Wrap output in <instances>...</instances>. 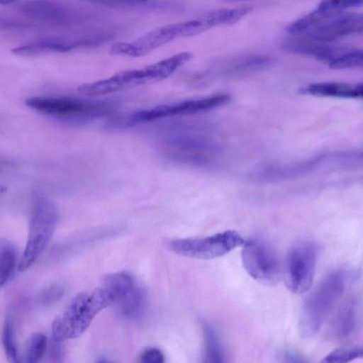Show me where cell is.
<instances>
[{"instance_id":"6da1fadb","label":"cell","mask_w":363,"mask_h":363,"mask_svg":"<svg viewBox=\"0 0 363 363\" xmlns=\"http://www.w3.org/2000/svg\"><path fill=\"white\" fill-rule=\"evenodd\" d=\"M192 57L191 52H180L140 69L121 71L106 79L81 84L77 91L93 97L158 82L169 77Z\"/></svg>"},{"instance_id":"7c38bea8","label":"cell","mask_w":363,"mask_h":363,"mask_svg":"<svg viewBox=\"0 0 363 363\" xmlns=\"http://www.w3.org/2000/svg\"><path fill=\"white\" fill-rule=\"evenodd\" d=\"M108 292L113 303L125 317L135 318L141 315L145 306V294L138 281L127 272L107 275L101 284Z\"/></svg>"},{"instance_id":"30bf717a","label":"cell","mask_w":363,"mask_h":363,"mask_svg":"<svg viewBox=\"0 0 363 363\" xmlns=\"http://www.w3.org/2000/svg\"><path fill=\"white\" fill-rule=\"evenodd\" d=\"M244 242L238 232L228 230L206 237L174 240L169 242V247L184 257L211 259L225 255L241 247Z\"/></svg>"},{"instance_id":"603a6c76","label":"cell","mask_w":363,"mask_h":363,"mask_svg":"<svg viewBox=\"0 0 363 363\" xmlns=\"http://www.w3.org/2000/svg\"><path fill=\"white\" fill-rule=\"evenodd\" d=\"M48 347V339L42 333H35L29 337L24 353V362L37 363L43 357Z\"/></svg>"},{"instance_id":"7a4b0ae2","label":"cell","mask_w":363,"mask_h":363,"mask_svg":"<svg viewBox=\"0 0 363 363\" xmlns=\"http://www.w3.org/2000/svg\"><path fill=\"white\" fill-rule=\"evenodd\" d=\"M348 273L337 269L328 272L305 298L301 308L298 330L308 338L320 329L342 297Z\"/></svg>"},{"instance_id":"ffe728a7","label":"cell","mask_w":363,"mask_h":363,"mask_svg":"<svg viewBox=\"0 0 363 363\" xmlns=\"http://www.w3.org/2000/svg\"><path fill=\"white\" fill-rule=\"evenodd\" d=\"M251 10L249 6L235 9H220L210 11L201 16L208 29L212 27L232 24L244 17Z\"/></svg>"},{"instance_id":"52a82bcc","label":"cell","mask_w":363,"mask_h":363,"mask_svg":"<svg viewBox=\"0 0 363 363\" xmlns=\"http://www.w3.org/2000/svg\"><path fill=\"white\" fill-rule=\"evenodd\" d=\"M206 30L200 17L172 23L156 28L134 41L116 43L111 48L110 53L134 57H142L173 40L193 36Z\"/></svg>"},{"instance_id":"2e32d148","label":"cell","mask_w":363,"mask_h":363,"mask_svg":"<svg viewBox=\"0 0 363 363\" xmlns=\"http://www.w3.org/2000/svg\"><path fill=\"white\" fill-rule=\"evenodd\" d=\"M77 34L67 38H48L31 41L13 48L11 52L21 57H36L52 52H65L81 48Z\"/></svg>"},{"instance_id":"8992f818","label":"cell","mask_w":363,"mask_h":363,"mask_svg":"<svg viewBox=\"0 0 363 363\" xmlns=\"http://www.w3.org/2000/svg\"><path fill=\"white\" fill-rule=\"evenodd\" d=\"M57 217V209L52 201L43 197L35 200L26 247L18 264L19 271H26L41 255L52 237Z\"/></svg>"},{"instance_id":"484cf974","label":"cell","mask_w":363,"mask_h":363,"mask_svg":"<svg viewBox=\"0 0 363 363\" xmlns=\"http://www.w3.org/2000/svg\"><path fill=\"white\" fill-rule=\"evenodd\" d=\"M363 356L362 346L342 347L328 353L323 359L325 363H345L353 361Z\"/></svg>"},{"instance_id":"e0dca14e","label":"cell","mask_w":363,"mask_h":363,"mask_svg":"<svg viewBox=\"0 0 363 363\" xmlns=\"http://www.w3.org/2000/svg\"><path fill=\"white\" fill-rule=\"evenodd\" d=\"M359 314V300L355 296L348 297L342 303L332 320L331 335L337 339L350 336L358 324Z\"/></svg>"},{"instance_id":"d4e9b609","label":"cell","mask_w":363,"mask_h":363,"mask_svg":"<svg viewBox=\"0 0 363 363\" xmlns=\"http://www.w3.org/2000/svg\"><path fill=\"white\" fill-rule=\"evenodd\" d=\"M2 343L8 361L13 363L19 362L13 325L10 316H6L4 321L2 332Z\"/></svg>"},{"instance_id":"44dd1931","label":"cell","mask_w":363,"mask_h":363,"mask_svg":"<svg viewBox=\"0 0 363 363\" xmlns=\"http://www.w3.org/2000/svg\"><path fill=\"white\" fill-rule=\"evenodd\" d=\"M16 249L11 241L0 238V287L12 275L16 266Z\"/></svg>"},{"instance_id":"e575fe53","label":"cell","mask_w":363,"mask_h":363,"mask_svg":"<svg viewBox=\"0 0 363 363\" xmlns=\"http://www.w3.org/2000/svg\"><path fill=\"white\" fill-rule=\"evenodd\" d=\"M231 1H241V0H231Z\"/></svg>"},{"instance_id":"ba28073f","label":"cell","mask_w":363,"mask_h":363,"mask_svg":"<svg viewBox=\"0 0 363 363\" xmlns=\"http://www.w3.org/2000/svg\"><path fill=\"white\" fill-rule=\"evenodd\" d=\"M317 263L315 244L308 239L295 241L288 250L284 277L287 289L294 294L308 291L313 283Z\"/></svg>"},{"instance_id":"3957f363","label":"cell","mask_w":363,"mask_h":363,"mask_svg":"<svg viewBox=\"0 0 363 363\" xmlns=\"http://www.w3.org/2000/svg\"><path fill=\"white\" fill-rule=\"evenodd\" d=\"M111 304V297L102 285L77 294L52 322V339L62 342L78 337L96 315Z\"/></svg>"},{"instance_id":"4316f807","label":"cell","mask_w":363,"mask_h":363,"mask_svg":"<svg viewBox=\"0 0 363 363\" xmlns=\"http://www.w3.org/2000/svg\"><path fill=\"white\" fill-rule=\"evenodd\" d=\"M362 50L351 48L328 64L330 68L335 69L357 67L362 66Z\"/></svg>"},{"instance_id":"d6986e66","label":"cell","mask_w":363,"mask_h":363,"mask_svg":"<svg viewBox=\"0 0 363 363\" xmlns=\"http://www.w3.org/2000/svg\"><path fill=\"white\" fill-rule=\"evenodd\" d=\"M201 325L204 339L203 362H223L224 353L223 346L218 334L207 321L202 320Z\"/></svg>"},{"instance_id":"cb8c5ba5","label":"cell","mask_w":363,"mask_h":363,"mask_svg":"<svg viewBox=\"0 0 363 363\" xmlns=\"http://www.w3.org/2000/svg\"><path fill=\"white\" fill-rule=\"evenodd\" d=\"M362 4V0H323L315 9L323 18L328 19L340 14L348 8Z\"/></svg>"},{"instance_id":"836d02e7","label":"cell","mask_w":363,"mask_h":363,"mask_svg":"<svg viewBox=\"0 0 363 363\" xmlns=\"http://www.w3.org/2000/svg\"><path fill=\"white\" fill-rule=\"evenodd\" d=\"M16 1V0H0V4L6 5L11 4Z\"/></svg>"},{"instance_id":"83f0119b","label":"cell","mask_w":363,"mask_h":363,"mask_svg":"<svg viewBox=\"0 0 363 363\" xmlns=\"http://www.w3.org/2000/svg\"><path fill=\"white\" fill-rule=\"evenodd\" d=\"M271 59L266 56H250L239 60L233 67V72H245L267 66Z\"/></svg>"},{"instance_id":"7402d4cb","label":"cell","mask_w":363,"mask_h":363,"mask_svg":"<svg viewBox=\"0 0 363 363\" xmlns=\"http://www.w3.org/2000/svg\"><path fill=\"white\" fill-rule=\"evenodd\" d=\"M100 5L121 9H160L166 8L172 5L167 2L148 0H86Z\"/></svg>"},{"instance_id":"4fadbf2b","label":"cell","mask_w":363,"mask_h":363,"mask_svg":"<svg viewBox=\"0 0 363 363\" xmlns=\"http://www.w3.org/2000/svg\"><path fill=\"white\" fill-rule=\"evenodd\" d=\"M162 146L172 160L198 165L211 162L217 152L208 139L191 133H171L162 139Z\"/></svg>"},{"instance_id":"d6a6232c","label":"cell","mask_w":363,"mask_h":363,"mask_svg":"<svg viewBox=\"0 0 363 363\" xmlns=\"http://www.w3.org/2000/svg\"><path fill=\"white\" fill-rule=\"evenodd\" d=\"M19 26V23L0 15V28H11Z\"/></svg>"},{"instance_id":"f1b7e54d","label":"cell","mask_w":363,"mask_h":363,"mask_svg":"<svg viewBox=\"0 0 363 363\" xmlns=\"http://www.w3.org/2000/svg\"><path fill=\"white\" fill-rule=\"evenodd\" d=\"M164 361L163 353L157 348H147L140 356V362L143 363H162Z\"/></svg>"},{"instance_id":"9c48e42d","label":"cell","mask_w":363,"mask_h":363,"mask_svg":"<svg viewBox=\"0 0 363 363\" xmlns=\"http://www.w3.org/2000/svg\"><path fill=\"white\" fill-rule=\"evenodd\" d=\"M242 262L247 274L257 282L272 286L281 276V267L276 251L259 238H251L242 245Z\"/></svg>"},{"instance_id":"5bb4252c","label":"cell","mask_w":363,"mask_h":363,"mask_svg":"<svg viewBox=\"0 0 363 363\" xmlns=\"http://www.w3.org/2000/svg\"><path fill=\"white\" fill-rule=\"evenodd\" d=\"M362 13H340L318 25L307 36L313 40L328 43L347 35L362 32Z\"/></svg>"},{"instance_id":"4dcf8cb0","label":"cell","mask_w":363,"mask_h":363,"mask_svg":"<svg viewBox=\"0 0 363 363\" xmlns=\"http://www.w3.org/2000/svg\"><path fill=\"white\" fill-rule=\"evenodd\" d=\"M63 288L53 286L47 289L41 295L40 300L43 303H52L57 301L63 295Z\"/></svg>"},{"instance_id":"8fae6325","label":"cell","mask_w":363,"mask_h":363,"mask_svg":"<svg viewBox=\"0 0 363 363\" xmlns=\"http://www.w3.org/2000/svg\"><path fill=\"white\" fill-rule=\"evenodd\" d=\"M21 7L28 17L56 26L85 24L99 21V17L93 11L58 0H28Z\"/></svg>"},{"instance_id":"ac0fdd59","label":"cell","mask_w":363,"mask_h":363,"mask_svg":"<svg viewBox=\"0 0 363 363\" xmlns=\"http://www.w3.org/2000/svg\"><path fill=\"white\" fill-rule=\"evenodd\" d=\"M305 93L318 96H330L347 99H362V83L321 82L310 84L303 90Z\"/></svg>"},{"instance_id":"9a60e30c","label":"cell","mask_w":363,"mask_h":363,"mask_svg":"<svg viewBox=\"0 0 363 363\" xmlns=\"http://www.w3.org/2000/svg\"><path fill=\"white\" fill-rule=\"evenodd\" d=\"M283 48L294 54L314 57L328 63L351 49L345 46L329 45L327 43L310 38L288 39L283 43Z\"/></svg>"},{"instance_id":"1f68e13d","label":"cell","mask_w":363,"mask_h":363,"mask_svg":"<svg viewBox=\"0 0 363 363\" xmlns=\"http://www.w3.org/2000/svg\"><path fill=\"white\" fill-rule=\"evenodd\" d=\"M60 343L53 340V342L48 349V356L52 362H60L62 358V349L59 345Z\"/></svg>"},{"instance_id":"f546056e","label":"cell","mask_w":363,"mask_h":363,"mask_svg":"<svg viewBox=\"0 0 363 363\" xmlns=\"http://www.w3.org/2000/svg\"><path fill=\"white\" fill-rule=\"evenodd\" d=\"M276 358L277 361L280 362L302 363L307 362V360L299 354L290 350H281L279 351L276 355Z\"/></svg>"},{"instance_id":"277c9868","label":"cell","mask_w":363,"mask_h":363,"mask_svg":"<svg viewBox=\"0 0 363 363\" xmlns=\"http://www.w3.org/2000/svg\"><path fill=\"white\" fill-rule=\"evenodd\" d=\"M231 99L225 93L160 104L123 115L114 116L105 125L109 130H123L134 125L176 116L194 114L220 107Z\"/></svg>"},{"instance_id":"5b68a950","label":"cell","mask_w":363,"mask_h":363,"mask_svg":"<svg viewBox=\"0 0 363 363\" xmlns=\"http://www.w3.org/2000/svg\"><path fill=\"white\" fill-rule=\"evenodd\" d=\"M25 104L44 114L76 123L89 122L112 115L119 107L116 100H86L77 97H31Z\"/></svg>"}]
</instances>
